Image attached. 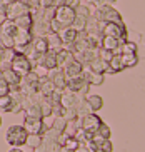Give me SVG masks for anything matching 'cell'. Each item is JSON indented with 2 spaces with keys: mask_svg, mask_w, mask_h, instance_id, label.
<instances>
[{
  "mask_svg": "<svg viewBox=\"0 0 145 152\" xmlns=\"http://www.w3.org/2000/svg\"><path fill=\"white\" fill-rule=\"evenodd\" d=\"M92 15L98 20V22H114V23H123L122 15L119 10L114 9V5L103 4L100 7H95L92 12Z\"/></svg>",
  "mask_w": 145,
  "mask_h": 152,
  "instance_id": "cell-1",
  "label": "cell"
},
{
  "mask_svg": "<svg viewBox=\"0 0 145 152\" xmlns=\"http://www.w3.org/2000/svg\"><path fill=\"white\" fill-rule=\"evenodd\" d=\"M27 137H28V134H27L23 125H10L9 129H7V134H5L7 142L12 147H22V145H25Z\"/></svg>",
  "mask_w": 145,
  "mask_h": 152,
  "instance_id": "cell-2",
  "label": "cell"
},
{
  "mask_svg": "<svg viewBox=\"0 0 145 152\" xmlns=\"http://www.w3.org/2000/svg\"><path fill=\"white\" fill-rule=\"evenodd\" d=\"M17 34V25L13 23V20L5 18L4 22L0 23V44L4 45L5 49L13 47V37Z\"/></svg>",
  "mask_w": 145,
  "mask_h": 152,
  "instance_id": "cell-3",
  "label": "cell"
},
{
  "mask_svg": "<svg viewBox=\"0 0 145 152\" xmlns=\"http://www.w3.org/2000/svg\"><path fill=\"white\" fill-rule=\"evenodd\" d=\"M102 34L103 35H112L122 42L127 40V27H125V23L102 22Z\"/></svg>",
  "mask_w": 145,
  "mask_h": 152,
  "instance_id": "cell-4",
  "label": "cell"
},
{
  "mask_svg": "<svg viewBox=\"0 0 145 152\" xmlns=\"http://www.w3.org/2000/svg\"><path fill=\"white\" fill-rule=\"evenodd\" d=\"M25 14H30V9H28L27 4H23L22 0H13L5 9V18H9V20H15V18L22 17Z\"/></svg>",
  "mask_w": 145,
  "mask_h": 152,
  "instance_id": "cell-5",
  "label": "cell"
},
{
  "mask_svg": "<svg viewBox=\"0 0 145 152\" xmlns=\"http://www.w3.org/2000/svg\"><path fill=\"white\" fill-rule=\"evenodd\" d=\"M12 69L13 72H17L20 77L27 75L28 72H32V69H34V64L28 60V57L23 54H15V57H13L12 60Z\"/></svg>",
  "mask_w": 145,
  "mask_h": 152,
  "instance_id": "cell-6",
  "label": "cell"
},
{
  "mask_svg": "<svg viewBox=\"0 0 145 152\" xmlns=\"http://www.w3.org/2000/svg\"><path fill=\"white\" fill-rule=\"evenodd\" d=\"M77 122H79V127H82L84 130L95 134L103 121L97 115L95 112H92V114H87V115H84V117H79V119H77Z\"/></svg>",
  "mask_w": 145,
  "mask_h": 152,
  "instance_id": "cell-7",
  "label": "cell"
},
{
  "mask_svg": "<svg viewBox=\"0 0 145 152\" xmlns=\"http://www.w3.org/2000/svg\"><path fill=\"white\" fill-rule=\"evenodd\" d=\"M55 20L65 25V27H70L75 20V9L74 7H68V5H60L55 9Z\"/></svg>",
  "mask_w": 145,
  "mask_h": 152,
  "instance_id": "cell-8",
  "label": "cell"
},
{
  "mask_svg": "<svg viewBox=\"0 0 145 152\" xmlns=\"http://www.w3.org/2000/svg\"><path fill=\"white\" fill-rule=\"evenodd\" d=\"M23 127H25L27 134H44V130H45L44 119L30 117V115H25V119H23Z\"/></svg>",
  "mask_w": 145,
  "mask_h": 152,
  "instance_id": "cell-9",
  "label": "cell"
},
{
  "mask_svg": "<svg viewBox=\"0 0 145 152\" xmlns=\"http://www.w3.org/2000/svg\"><path fill=\"white\" fill-rule=\"evenodd\" d=\"M84 32L88 37H93L97 40H100L102 37H103V34H102V22H98L93 15H90V17L87 18V25H85Z\"/></svg>",
  "mask_w": 145,
  "mask_h": 152,
  "instance_id": "cell-10",
  "label": "cell"
},
{
  "mask_svg": "<svg viewBox=\"0 0 145 152\" xmlns=\"http://www.w3.org/2000/svg\"><path fill=\"white\" fill-rule=\"evenodd\" d=\"M47 77L53 82L55 89L65 90V87H67V75H65V72H63V69H60V67L52 69V70L48 72V75H47Z\"/></svg>",
  "mask_w": 145,
  "mask_h": 152,
  "instance_id": "cell-11",
  "label": "cell"
},
{
  "mask_svg": "<svg viewBox=\"0 0 145 152\" xmlns=\"http://www.w3.org/2000/svg\"><path fill=\"white\" fill-rule=\"evenodd\" d=\"M0 112H12V114H18L22 112V105L18 102H15L12 99V95H2L0 97Z\"/></svg>",
  "mask_w": 145,
  "mask_h": 152,
  "instance_id": "cell-12",
  "label": "cell"
},
{
  "mask_svg": "<svg viewBox=\"0 0 145 152\" xmlns=\"http://www.w3.org/2000/svg\"><path fill=\"white\" fill-rule=\"evenodd\" d=\"M34 40L30 30H23V28H17V34L13 37V47H27Z\"/></svg>",
  "mask_w": 145,
  "mask_h": 152,
  "instance_id": "cell-13",
  "label": "cell"
},
{
  "mask_svg": "<svg viewBox=\"0 0 145 152\" xmlns=\"http://www.w3.org/2000/svg\"><path fill=\"white\" fill-rule=\"evenodd\" d=\"M32 35L34 37H45L50 34V22H45L44 18H35L34 25H32Z\"/></svg>",
  "mask_w": 145,
  "mask_h": 152,
  "instance_id": "cell-14",
  "label": "cell"
},
{
  "mask_svg": "<svg viewBox=\"0 0 145 152\" xmlns=\"http://www.w3.org/2000/svg\"><path fill=\"white\" fill-rule=\"evenodd\" d=\"M120 45H122V40H119V39H115L112 35H103L100 39V49L114 52V54H119Z\"/></svg>",
  "mask_w": 145,
  "mask_h": 152,
  "instance_id": "cell-15",
  "label": "cell"
},
{
  "mask_svg": "<svg viewBox=\"0 0 145 152\" xmlns=\"http://www.w3.org/2000/svg\"><path fill=\"white\" fill-rule=\"evenodd\" d=\"M87 85H90L87 80H85L84 74L79 77H72V79H67V90H70V92H74V94H79L82 89H85Z\"/></svg>",
  "mask_w": 145,
  "mask_h": 152,
  "instance_id": "cell-16",
  "label": "cell"
},
{
  "mask_svg": "<svg viewBox=\"0 0 145 152\" xmlns=\"http://www.w3.org/2000/svg\"><path fill=\"white\" fill-rule=\"evenodd\" d=\"M60 35V40H62V44H63V49H68V50H72V44L75 42V37H77V30H75L74 27H65L63 30L58 34Z\"/></svg>",
  "mask_w": 145,
  "mask_h": 152,
  "instance_id": "cell-17",
  "label": "cell"
},
{
  "mask_svg": "<svg viewBox=\"0 0 145 152\" xmlns=\"http://www.w3.org/2000/svg\"><path fill=\"white\" fill-rule=\"evenodd\" d=\"M84 70H85V67L82 65L80 62H77V60H72V62H68L63 67V72H65V75H67V79H72V77H79V75H82L84 74Z\"/></svg>",
  "mask_w": 145,
  "mask_h": 152,
  "instance_id": "cell-18",
  "label": "cell"
},
{
  "mask_svg": "<svg viewBox=\"0 0 145 152\" xmlns=\"http://www.w3.org/2000/svg\"><path fill=\"white\" fill-rule=\"evenodd\" d=\"M2 77H4V80L10 85V89H17L18 85H20V80H22V77L18 75L17 72H13L12 69L2 70Z\"/></svg>",
  "mask_w": 145,
  "mask_h": 152,
  "instance_id": "cell-19",
  "label": "cell"
},
{
  "mask_svg": "<svg viewBox=\"0 0 145 152\" xmlns=\"http://www.w3.org/2000/svg\"><path fill=\"white\" fill-rule=\"evenodd\" d=\"M77 100H79V95L70 92V90H62V97H60V105L63 109H70L77 105Z\"/></svg>",
  "mask_w": 145,
  "mask_h": 152,
  "instance_id": "cell-20",
  "label": "cell"
},
{
  "mask_svg": "<svg viewBox=\"0 0 145 152\" xmlns=\"http://www.w3.org/2000/svg\"><path fill=\"white\" fill-rule=\"evenodd\" d=\"M87 69H90V70L97 72V74H109V70H110L109 62L102 60L100 57H95V58H93L92 62L87 65Z\"/></svg>",
  "mask_w": 145,
  "mask_h": 152,
  "instance_id": "cell-21",
  "label": "cell"
},
{
  "mask_svg": "<svg viewBox=\"0 0 145 152\" xmlns=\"http://www.w3.org/2000/svg\"><path fill=\"white\" fill-rule=\"evenodd\" d=\"M84 77L90 85H102L103 80H105V74H97V72L90 70V69H87V67H85V70H84Z\"/></svg>",
  "mask_w": 145,
  "mask_h": 152,
  "instance_id": "cell-22",
  "label": "cell"
},
{
  "mask_svg": "<svg viewBox=\"0 0 145 152\" xmlns=\"http://www.w3.org/2000/svg\"><path fill=\"white\" fill-rule=\"evenodd\" d=\"M45 39H47V44H48V50H52V52H55V54H57L58 50L63 49V44H62L60 35H58V34L50 32L48 35H45Z\"/></svg>",
  "mask_w": 145,
  "mask_h": 152,
  "instance_id": "cell-23",
  "label": "cell"
},
{
  "mask_svg": "<svg viewBox=\"0 0 145 152\" xmlns=\"http://www.w3.org/2000/svg\"><path fill=\"white\" fill-rule=\"evenodd\" d=\"M74 60V52L68 49H62L57 52V67L63 69L68 62H72Z\"/></svg>",
  "mask_w": 145,
  "mask_h": 152,
  "instance_id": "cell-24",
  "label": "cell"
},
{
  "mask_svg": "<svg viewBox=\"0 0 145 152\" xmlns=\"http://www.w3.org/2000/svg\"><path fill=\"white\" fill-rule=\"evenodd\" d=\"M39 64L45 65L48 70H52V69L57 67V54H55V52H52V50H48L47 54H44L42 57H40V62Z\"/></svg>",
  "mask_w": 145,
  "mask_h": 152,
  "instance_id": "cell-25",
  "label": "cell"
},
{
  "mask_svg": "<svg viewBox=\"0 0 145 152\" xmlns=\"http://www.w3.org/2000/svg\"><path fill=\"white\" fill-rule=\"evenodd\" d=\"M109 74H119V72L125 70V65H123L122 62V57H120V54H114V57L109 60Z\"/></svg>",
  "mask_w": 145,
  "mask_h": 152,
  "instance_id": "cell-26",
  "label": "cell"
},
{
  "mask_svg": "<svg viewBox=\"0 0 145 152\" xmlns=\"http://www.w3.org/2000/svg\"><path fill=\"white\" fill-rule=\"evenodd\" d=\"M13 23L17 25V28H23V30H32V25H34V17L32 14H25L22 17H18L13 20Z\"/></svg>",
  "mask_w": 145,
  "mask_h": 152,
  "instance_id": "cell-27",
  "label": "cell"
},
{
  "mask_svg": "<svg viewBox=\"0 0 145 152\" xmlns=\"http://www.w3.org/2000/svg\"><path fill=\"white\" fill-rule=\"evenodd\" d=\"M75 109H77L79 117H84V115H87V114H92L93 112L92 107H90V104H88V100H87V97H79Z\"/></svg>",
  "mask_w": 145,
  "mask_h": 152,
  "instance_id": "cell-28",
  "label": "cell"
},
{
  "mask_svg": "<svg viewBox=\"0 0 145 152\" xmlns=\"http://www.w3.org/2000/svg\"><path fill=\"white\" fill-rule=\"evenodd\" d=\"M32 47H34L40 55H44L48 52V44H47V39H45V37H34Z\"/></svg>",
  "mask_w": 145,
  "mask_h": 152,
  "instance_id": "cell-29",
  "label": "cell"
},
{
  "mask_svg": "<svg viewBox=\"0 0 145 152\" xmlns=\"http://www.w3.org/2000/svg\"><path fill=\"white\" fill-rule=\"evenodd\" d=\"M39 90L45 95V97H47V95H50L53 90H55V85H53V82L50 80L48 77H42L40 82H39Z\"/></svg>",
  "mask_w": 145,
  "mask_h": 152,
  "instance_id": "cell-30",
  "label": "cell"
},
{
  "mask_svg": "<svg viewBox=\"0 0 145 152\" xmlns=\"http://www.w3.org/2000/svg\"><path fill=\"white\" fill-rule=\"evenodd\" d=\"M87 100H88V104H90V107H92L93 112H98L102 107H103V99H102L100 95H97V94H88Z\"/></svg>",
  "mask_w": 145,
  "mask_h": 152,
  "instance_id": "cell-31",
  "label": "cell"
},
{
  "mask_svg": "<svg viewBox=\"0 0 145 152\" xmlns=\"http://www.w3.org/2000/svg\"><path fill=\"white\" fill-rule=\"evenodd\" d=\"M120 57H122V62L125 65V69L135 67L138 64V55L137 54H120Z\"/></svg>",
  "mask_w": 145,
  "mask_h": 152,
  "instance_id": "cell-32",
  "label": "cell"
},
{
  "mask_svg": "<svg viewBox=\"0 0 145 152\" xmlns=\"http://www.w3.org/2000/svg\"><path fill=\"white\" fill-rule=\"evenodd\" d=\"M137 50H138V47H137L135 42L125 40V42H122V45H120L119 54H137Z\"/></svg>",
  "mask_w": 145,
  "mask_h": 152,
  "instance_id": "cell-33",
  "label": "cell"
},
{
  "mask_svg": "<svg viewBox=\"0 0 145 152\" xmlns=\"http://www.w3.org/2000/svg\"><path fill=\"white\" fill-rule=\"evenodd\" d=\"M40 109H42V119H48V117H53V104H50L45 97V100L40 104Z\"/></svg>",
  "mask_w": 145,
  "mask_h": 152,
  "instance_id": "cell-34",
  "label": "cell"
},
{
  "mask_svg": "<svg viewBox=\"0 0 145 152\" xmlns=\"http://www.w3.org/2000/svg\"><path fill=\"white\" fill-rule=\"evenodd\" d=\"M40 144H42V134H28V137H27V142H25L27 147L35 149V147H39Z\"/></svg>",
  "mask_w": 145,
  "mask_h": 152,
  "instance_id": "cell-35",
  "label": "cell"
},
{
  "mask_svg": "<svg viewBox=\"0 0 145 152\" xmlns=\"http://www.w3.org/2000/svg\"><path fill=\"white\" fill-rule=\"evenodd\" d=\"M79 145H80V142L75 137H67V140L63 142L62 149H63V151H67V152H75Z\"/></svg>",
  "mask_w": 145,
  "mask_h": 152,
  "instance_id": "cell-36",
  "label": "cell"
},
{
  "mask_svg": "<svg viewBox=\"0 0 145 152\" xmlns=\"http://www.w3.org/2000/svg\"><path fill=\"white\" fill-rule=\"evenodd\" d=\"M52 127L55 130H58V132H63V130H65V127H67V119H65V117H62V115L53 117Z\"/></svg>",
  "mask_w": 145,
  "mask_h": 152,
  "instance_id": "cell-37",
  "label": "cell"
},
{
  "mask_svg": "<svg viewBox=\"0 0 145 152\" xmlns=\"http://www.w3.org/2000/svg\"><path fill=\"white\" fill-rule=\"evenodd\" d=\"M23 112H25V115L39 117V119H42V109H40V104H32L30 107H27Z\"/></svg>",
  "mask_w": 145,
  "mask_h": 152,
  "instance_id": "cell-38",
  "label": "cell"
},
{
  "mask_svg": "<svg viewBox=\"0 0 145 152\" xmlns=\"http://www.w3.org/2000/svg\"><path fill=\"white\" fill-rule=\"evenodd\" d=\"M77 130H79V122L77 121H67V127H65L63 132H65L68 137H75Z\"/></svg>",
  "mask_w": 145,
  "mask_h": 152,
  "instance_id": "cell-39",
  "label": "cell"
},
{
  "mask_svg": "<svg viewBox=\"0 0 145 152\" xmlns=\"http://www.w3.org/2000/svg\"><path fill=\"white\" fill-rule=\"evenodd\" d=\"M75 15H80V17L88 18L90 15H92V10H90V7H88V5L79 4L77 7H75Z\"/></svg>",
  "mask_w": 145,
  "mask_h": 152,
  "instance_id": "cell-40",
  "label": "cell"
},
{
  "mask_svg": "<svg viewBox=\"0 0 145 152\" xmlns=\"http://www.w3.org/2000/svg\"><path fill=\"white\" fill-rule=\"evenodd\" d=\"M85 25H87V18L80 17V15H75V20H74V23H72V27H74L77 32H84Z\"/></svg>",
  "mask_w": 145,
  "mask_h": 152,
  "instance_id": "cell-41",
  "label": "cell"
},
{
  "mask_svg": "<svg viewBox=\"0 0 145 152\" xmlns=\"http://www.w3.org/2000/svg\"><path fill=\"white\" fill-rule=\"evenodd\" d=\"M32 70L35 72V74L40 77V79H42V77H47V75H48V72H50L47 67H45V65H42V64H35Z\"/></svg>",
  "mask_w": 145,
  "mask_h": 152,
  "instance_id": "cell-42",
  "label": "cell"
},
{
  "mask_svg": "<svg viewBox=\"0 0 145 152\" xmlns=\"http://www.w3.org/2000/svg\"><path fill=\"white\" fill-rule=\"evenodd\" d=\"M80 2L79 0H53V7H60V5H68V7H77Z\"/></svg>",
  "mask_w": 145,
  "mask_h": 152,
  "instance_id": "cell-43",
  "label": "cell"
},
{
  "mask_svg": "<svg viewBox=\"0 0 145 152\" xmlns=\"http://www.w3.org/2000/svg\"><path fill=\"white\" fill-rule=\"evenodd\" d=\"M67 121H77L79 119V114H77V109L75 107H70V109H65V114H63Z\"/></svg>",
  "mask_w": 145,
  "mask_h": 152,
  "instance_id": "cell-44",
  "label": "cell"
},
{
  "mask_svg": "<svg viewBox=\"0 0 145 152\" xmlns=\"http://www.w3.org/2000/svg\"><path fill=\"white\" fill-rule=\"evenodd\" d=\"M97 132H98V134H100L102 137L110 139V132H112V130H110V127L105 124V122H102V124H100V127H98V130H97Z\"/></svg>",
  "mask_w": 145,
  "mask_h": 152,
  "instance_id": "cell-45",
  "label": "cell"
},
{
  "mask_svg": "<svg viewBox=\"0 0 145 152\" xmlns=\"http://www.w3.org/2000/svg\"><path fill=\"white\" fill-rule=\"evenodd\" d=\"M63 28H65V25H62L58 20H55V18H53V20H50V30H52V32H55V34H60Z\"/></svg>",
  "mask_w": 145,
  "mask_h": 152,
  "instance_id": "cell-46",
  "label": "cell"
},
{
  "mask_svg": "<svg viewBox=\"0 0 145 152\" xmlns=\"http://www.w3.org/2000/svg\"><path fill=\"white\" fill-rule=\"evenodd\" d=\"M98 151H102V152H112L114 151V145L110 142V139H105V140L98 145Z\"/></svg>",
  "mask_w": 145,
  "mask_h": 152,
  "instance_id": "cell-47",
  "label": "cell"
},
{
  "mask_svg": "<svg viewBox=\"0 0 145 152\" xmlns=\"http://www.w3.org/2000/svg\"><path fill=\"white\" fill-rule=\"evenodd\" d=\"M10 92V85L7 84V82L4 80V77H2V79H0V97H2V95H7Z\"/></svg>",
  "mask_w": 145,
  "mask_h": 152,
  "instance_id": "cell-48",
  "label": "cell"
},
{
  "mask_svg": "<svg viewBox=\"0 0 145 152\" xmlns=\"http://www.w3.org/2000/svg\"><path fill=\"white\" fill-rule=\"evenodd\" d=\"M98 57H100L102 60H105V62H109L110 58L114 57V52H109V50L100 49V50H98Z\"/></svg>",
  "mask_w": 145,
  "mask_h": 152,
  "instance_id": "cell-49",
  "label": "cell"
},
{
  "mask_svg": "<svg viewBox=\"0 0 145 152\" xmlns=\"http://www.w3.org/2000/svg\"><path fill=\"white\" fill-rule=\"evenodd\" d=\"M34 152H50V151H48V147L45 145L44 142H42V144L39 145V147H35V149H34Z\"/></svg>",
  "mask_w": 145,
  "mask_h": 152,
  "instance_id": "cell-50",
  "label": "cell"
},
{
  "mask_svg": "<svg viewBox=\"0 0 145 152\" xmlns=\"http://www.w3.org/2000/svg\"><path fill=\"white\" fill-rule=\"evenodd\" d=\"M75 152H90V151H88V147L85 145V144H80L79 147H77V151H75Z\"/></svg>",
  "mask_w": 145,
  "mask_h": 152,
  "instance_id": "cell-51",
  "label": "cell"
},
{
  "mask_svg": "<svg viewBox=\"0 0 145 152\" xmlns=\"http://www.w3.org/2000/svg\"><path fill=\"white\" fill-rule=\"evenodd\" d=\"M9 152H23V151H22V149H20V147H12V149H10Z\"/></svg>",
  "mask_w": 145,
  "mask_h": 152,
  "instance_id": "cell-52",
  "label": "cell"
},
{
  "mask_svg": "<svg viewBox=\"0 0 145 152\" xmlns=\"http://www.w3.org/2000/svg\"><path fill=\"white\" fill-rule=\"evenodd\" d=\"M4 50H5V47L2 44H0V60H2V55H4Z\"/></svg>",
  "mask_w": 145,
  "mask_h": 152,
  "instance_id": "cell-53",
  "label": "cell"
},
{
  "mask_svg": "<svg viewBox=\"0 0 145 152\" xmlns=\"http://www.w3.org/2000/svg\"><path fill=\"white\" fill-rule=\"evenodd\" d=\"M103 2H105V4H109V5H114L117 0H103Z\"/></svg>",
  "mask_w": 145,
  "mask_h": 152,
  "instance_id": "cell-54",
  "label": "cell"
},
{
  "mask_svg": "<svg viewBox=\"0 0 145 152\" xmlns=\"http://www.w3.org/2000/svg\"><path fill=\"white\" fill-rule=\"evenodd\" d=\"M0 127H2V115H0Z\"/></svg>",
  "mask_w": 145,
  "mask_h": 152,
  "instance_id": "cell-55",
  "label": "cell"
},
{
  "mask_svg": "<svg viewBox=\"0 0 145 152\" xmlns=\"http://www.w3.org/2000/svg\"><path fill=\"white\" fill-rule=\"evenodd\" d=\"M58 152H67V151H63V149H60V151H58Z\"/></svg>",
  "mask_w": 145,
  "mask_h": 152,
  "instance_id": "cell-56",
  "label": "cell"
},
{
  "mask_svg": "<svg viewBox=\"0 0 145 152\" xmlns=\"http://www.w3.org/2000/svg\"><path fill=\"white\" fill-rule=\"evenodd\" d=\"M0 79H2V70H0Z\"/></svg>",
  "mask_w": 145,
  "mask_h": 152,
  "instance_id": "cell-57",
  "label": "cell"
},
{
  "mask_svg": "<svg viewBox=\"0 0 145 152\" xmlns=\"http://www.w3.org/2000/svg\"><path fill=\"white\" fill-rule=\"evenodd\" d=\"M95 152H102V151H95Z\"/></svg>",
  "mask_w": 145,
  "mask_h": 152,
  "instance_id": "cell-58",
  "label": "cell"
}]
</instances>
